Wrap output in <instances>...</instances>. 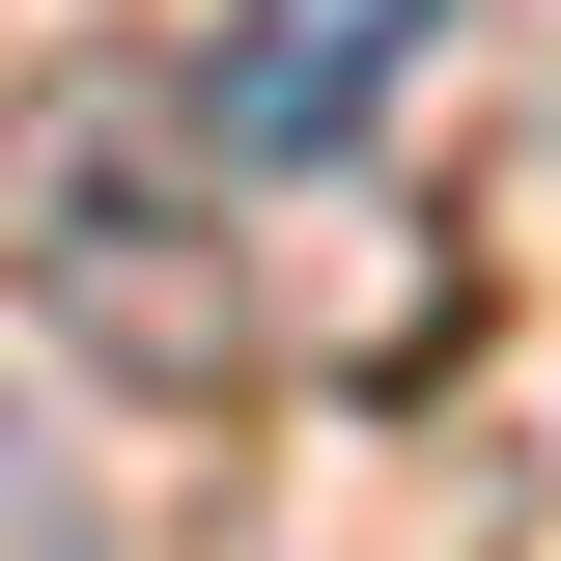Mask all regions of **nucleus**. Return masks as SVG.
I'll return each mask as SVG.
<instances>
[{
  "label": "nucleus",
  "instance_id": "1",
  "mask_svg": "<svg viewBox=\"0 0 561 561\" xmlns=\"http://www.w3.org/2000/svg\"><path fill=\"white\" fill-rule=\"evenodd\" d=\"M197 169H225V140L169 113V84H113V57L0 84V280H28L113 393H225V365H253V280H225Z\"/></svg>",
  "mask_w": 561,
  "mask_h": 561
},
{
  "label": "nucleus",
  "instance_id": "2",
  "mask_svg": "<svg viewBox=\"0 0 561 561\" xmlns=\"http://www.w3.org/2000/svg\"><path fill=\"white\" fill-rule=\"evenodd\" d=\"M421 57H449V0H225V57L169 84V113H197L225 169H337Z\"/></svg>",
  "mask_w": 561,
  "mask_h": 561
},
{
  "label": "nucleus",
  "instance_id": "3",
  "mask_svg": "<svg viewBox=\"0 0 561 561\" xmlns=\"http://www.w3.org/2000/svg\"><path fill=\"white\" fill-rule=\"evenodd\" d=\"M0 561H84V505H57V449L0 421Z\"/></svg>",
  "mask_w": 561,
  "mask_h": 561
}]
</instances>
